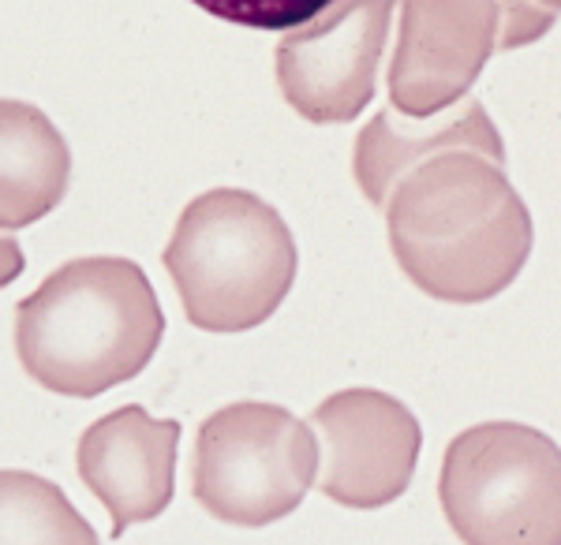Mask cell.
<instances>
[{"label": "cell", "mask_w": 561, "mask_h": 545, "mask_svg": "<svg viewBox=\"0 0 561 545\" xmlns=\"http://www.w3.org/2000/svg\"><path fill=\"white\" fill-rule=\"evenodd\" d=\"M165 269L195 329L248 333L285 303L296 280V243L259 195L217 187L180 213Z\"/></svg>", "instance_id": "cell-3"}, {"label": "cell", "mask_w": 561, "mask_h": 545, "mask_svg": "<svg viewBox=\"0 0 561 545\" xmlns=\"http://www.w3.org/2000/svg\"><path fill=\"white\" fill-rule=\"evenodd\" d=\"M0 545H102L68 494L34 471H0Z\"/></svg>", "instance_id": "cell-11"}, {"label": "cell", "mask_w": 561, "mask_h": 545, "mask_svg": "<svg viewBox=\"0 0 561 545\" xmlns=\"http://www.w3.org/2000/svg\"><path fill=\"white\" fill-rule=\"evenodd\" d=\"M438 501L465 545H561L558 441L524 422H479L457 433Z\"/></svg>", "instance_id": "cell-4"}, {"label": "cell", "mask_w": 561, "mask_h": 545, "mask_svg": "<svg viewBox=\"0 0 561 545\" xmlns=\"http://www.w3.org/2000/svg\"><path fill=\"white\" fill-rule=\"evenodd\" d=\"M71 153L42 108L0 102V229L42 221L65 198Z\"/></svg>", "instance_id": "cell-10"}, {"label": "cell", "mask_w": 561, "mask_h": 545, "mask_svg": "<svg viewBox=\"0 0 561 545\" xmlns=\"http://www.w3.org/2000/svg\"><path fill=\"white\" fill-rule=\"evenodd\" d=\"M393 254L442 303H483L513 285L531 247V224L502 176L476 161H438L389 213Z\"/></svg>", "instance_id": "cell-2"}, {"label": "cell", "mask_w": 561, "mask_h": 545, "mask_svg": "<svg viewBox=\"0 0 561 545\" xmlns=\"http://www.w3.org/2000/svg\"><path fill=\"white\" fill-rule=\"evenodd\" d=\"M180 422L153 419L147 407L128 404L90 422L79 438V478L113 515V538L131 523H150L173 505Z\"/></svg>", "instance_id": "cell-8"}, {"label": "cell", "mask_w": 561, "mask_h": 545, "mask_svg": "<svg viewBox=\"0 0 561 545\" xmlns=\"http://www.w3.org/2000/svg\"><path fill=\"white\" fill-rule=\"evenodd\" d=\"M221 23L251 26V31H296L319 20L337 0H192Z\"/></svg>", "instance_id": "cell-12"}, {"label": "cell", "mask_w": 561, "mask_h": 545, "mask_svg": "<svg viewBox=\"0 0 561 545\" xmlns=\"http://www.w3.org/2000/svg\"><path fill=\"white\" fill-rule=\"evenodd\" d=\"M311 422L322 433V475H314V486L330 501L375 512L409 489L423 430L397 396L378 389H345L322 399Z\"/></svg>", "instance_id": "cell-6"}, {"label": "cell", "mask_w": 561, "mask_h": 545, "mask_svg": "<svg viewBox=\"0 0 561 545\" xmlns=\"http://www.w3.org/2000/svg\"><path fill=\"white\" fill-rule=\"evenodd\" d=\"M23 272V251L15 240H0V288L12 285Z\"/></svg>", "instance_id": "cell-13"}, {"label": "cell", "mask_w": 561, "mask_h": 545, "mask_svg": "<svg viewBox=\"0 0 561 545\" xmlns=\"http://www.w3.org/2000/svg\"><path fill=\"white\" fill-rule=\"evenodd\" d=\"M393 0H337L277 53L285 97L319 124L352 120L375 90Z\"/></svg>", "instance_id": "cell-7"}, {"label": "cell", "mask_w": 561, "mask_h": 545, "mask_svg": "<svg viewBox=\"0 0 561 545\" xmlns=\"http://www.w3.org/2000/svg\"><path fill=\"white\" fill-rule=\"evenodd\" d=\"M486 53L483 0H412L401 57L393 63V97L423 108L460 94Z\"/></svg>", "instance_id": "cell-9"}, {"label": "cell", "mask_w": 561, "mask_h": 545, "mask_svg": "<svg viewBox=\"0 0 561 545\" xmlns=\"http://www.w3.org/2000/svg\"><path fill=\"white\" fill-rule=\"evenodd\" d=\"M319 475V441L304 419L266 399H240L198 426L195 501L221 523L266 526L293 515Z\"/></svg>", "instance_id": "cell-5"}, {"label": "cell", "mask_w": 561, "mask_h": 545, "mask_svg": "<svg viewBox=\"0 0 561 545\" xmlns=\"http://www.w3.org/2000/svg\"><path fill=\"white\" fill-rule=\"evenodd\" d=\"M165 314L128 258H76L15 306V356L42 389L94 399L158 356Z\"/></svg>", "instance_id": "cell-1"}]
</instances>
